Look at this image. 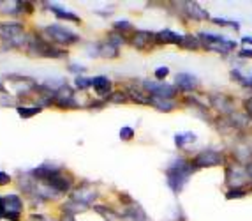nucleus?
<instances>
[{
    "label": "nucleus",
    "mask_w": 252,
    "mask_h": 221,
    "mask_svg": "<svg viewBox=\"0 0 252 221\" xmlns=\"http://www.w3.org/2000/svg\"><path fill=\"white\" fill-rule=\"evenodd\" d=\"M196 170L192 165V161L185 159V157H178L171 165L166 168V179H168V186L173 193H180L184 189V186L187 184L189 177L192 175V172Z\"/></svg>",
    "instance_id": "f257e3e1"
},
{
    "label": "nucleus",
    "mask_w": 252,
    "mask_h": 221,
    "mask_svg": "<svg viewBox=\"0 0 252 221\" xmlns=\"http://www.w3.org/2000/svg\"><path fill=\"white\" fill-rule=\"evenodd\" d=\"M25 51L32 57H44V59H63L67 55L65 50L55 46L50 41H44V39H41L35 34H29Z\"/></svg>",
    "instance_id": "f03ea898"
},
{
    "label": "nucleus",
    "mask_w": 252,
    "mask_h": 221,
    "mask_svg": "<svg viewBox=\"0 0 252 221\" xmlns=\"http://www.w3.org/2000/svg\"><path fill=\"white\" fill-rule=\"evenodd\" d=\"M0 39H4L11 48H25L29 36H25V30H23L21 23L7 22L0 23Z\"/></svg>",
    "instance_id": "7ed1b4c3"
},
{
    "label": "nucleus",
    "mask_w": 252,
    "mask_h": 221,
    "mask_svg": "<svg viewBox=\"0 0 252 221\" xmlns=\"http://www.w3.org/2000/svg\"><path fill=\"white\" fill-rule=\"evenodd\" d=\"M198 39L206 50L217 51V53H222V55H226V53H229V51H233L236 48L235 41H229V39L222 37V36L210 34V32H199Z\"/></svg>",
    "instance_id": "20e7f679"
},
{
    "label": "nucleus",
    "mask_w": 252,
    "mask_h": 221,
    "mask_svg": "<svg viewBox=\"0 0 252 221\" xmlns=\"http://www.w3.org/2000/svg\"><path fill=\"white\" fill-rule=\"evenodd\" d=\"M252 177L249 174V168L245 165H227L226 166V183L231 187H245V184L251 183Z\"/></svg>",
    "instance_id": "39448f33"
},
{
    "label": "nucleus",
    "mask_w": 252,
    "mask_h": 221,
    "mask_svg": "<svg viewBox=\"0 0 252 221\" xmlns=\"http://www.w3.org/2000/svg\"><path fill=\"white\" fill-rule=\"evenodd\" d=\"M194 165V168L196 170H199V168H210V166H220L226 163V159H224V156L220 152H217V150H212V149H206V150H201V152H198L196 156L190 159Z\"/></svg>",
    "instance_id": "423d86ee"
},
{
    "label": "nucleus",
    "mask_w": 252,
    "mask_h": 221,
    "mask_svg": "<svg viewBox=\"0 0 252 221\" xmlns=\"http://www.w3.org/2000/svg\"><path fill=\"white\" fill-rule=\"evenodd\" d=\"M44 32H46L48 37L57 44H74L80 41V37H78L74 32H71L69 29L60 27V25H48L46 29H44Z\"/></svg>",
    "instance_id": "0eeeda50"
},
{
    "label": "nucleus",
    "mask_w": 252,
    "mask_h": 221,
    "mask_svg": "<svg viewBox=\"0 0 252 221\" xmlns=\"http://www.w3.org/2000/svg\"><path fill=\"white\" fill-rule=\"evenodd\" d=\"M53 105L62 108V110H69V108H80V103L74 99V92L69 85L62 83L59 89H55L53 96Z\"/></svg>",
    "instance_id": "6e6552de"
},
{
    "label": "nucleus",
    "mask_w": 252,
    "mask_h": 221,
    "mask_svg": "<svg viewBox=\"0 0 252 221\" xmlns=\"http://www.w3.org/2000/svg\"><path fill=\"white\" fill-rule=\"evenodd\" d=\"M130 43L139 51H150L157 46V36L154 32H148V30H136Z\"/></svg>",
    "instance_id": "1a4fd4ad"
},
{
    "label": "nucleus",
    "mask_w": 252,
    "mask_h": 221,
    "mask_svg": "<svg viewBox=\"0 0 252 221\" xmlns=\"http://www.w3.org/2000/svg\"><path fill=\"white\" fill-rule=\"evenodd\" d=\"M208 101H210L212 108L217 110L219 113H222V117L231 115L235 110V101H233L231 96H226V94H210L208 96Z\"/></svg>",
    "instance_id": "9d476101"
},
{
    "label": "nucleus",
    "mask_w": 252,
    "mask_h": 221,
    "mask_svg": "<svg viewBox=\"0 0 252 221\" xmlns=\"http://www.w3.org/2000/svg\"><path fill=\"white\" fill-rule=\"evenodd\" d=\"M143 87L150 96H159V98H166V99H173L178 92L177 85L157 83V81H145Z\"/></svg>",
    "instance_id": "9b49d317"
},
{
    "label": "nucleus",
    "mask_w": 252,
    "mask_h": 221,
    "mask_svg": "<svg viewBox=\"0 0 252 221\" xmlns=\"http://www.w3.org/2000/svg\"><path fill=\"white\" fill-rule=\"evenodd\" d=\"M4 205H5V220L20 221L21 209H23V200L18 195H5Z\"/></svg>",
    "instance_id": "f8f14e48"
},
{
    "label": "nucleus",
    "mask_w": 252,
    "mask_h": 221,
    "mask_svg": "<svg viewBox=\"0 0 252 221\" xmlns=\"http://www.w3.org/2000/svg\"><path fill=\"white\" fill-rule=\"evenodd\" d=\"M97 198V191L95 187L89 183H83L81 186L76 187V191H72V198L74 202H80V204H85V205H90V202Z\"/></svg>",
    "instance_id": "ddd939ff"
},
{
    "label": "nucleus",
    "mask_w": 252,
    "mask_h": 221,
    "mask_svg": "<svg viewBox=\"0 0 252 221\" xmlns=\"http://www.w3.org/2000/svg\"><path fill=\"white\" fill-rule=\"evenodd\" d=\"M175 81H177V89L178 90H194L199 87V80L194 74H190V73H178L177 78H175Z\"/></svg>",
    "instance_id": "4468645a"
},
{
    "label": "nucleus",
    "mask_w": 252,
    "mask_h": 221,
    "mask_svg": "<svg viewBox=\"0 0 252 221\" xmlns=\"http://www.w3.org/2000/svg\"><path fill=\"white\" fill-rule=\"evenodd\" d=\"M184 7V13L190 18V20H196V22H201V20H208V13L198 4V2H184L180 4Z\"/></svg>",
    "instance_id": "2eb2a0df"
},
{
    "label": "nucleus",
    "mask_w": 252,
    "mask_h": 221,
    "mask_svg": "<svg viewBox=\"0 0 252 221\" xmlns=\"http://www.w3.org/2000/svg\"><path fill=\"white\" fill-rule=\"evenodd\" d=\"M92 87L99 98H109L111 96V89H113V83L106 76H95L92 78Z\"/></svg>",
    "instance_id": "dca6fc26"
},
{
    "label": "nucleus",
    "mask_w": 252,
    "mask_h": 221,
    "mask_svg": "<svg viewBox=\"0 0 252 221\" xmlns=\"http://www.w3.org/2000/svg\"><path fill=\"white\" fill-rule=\"evenodd\" d=\"M127 96L138 105H150V94L145 90L143 83L141 85H130L127 89Z\"/></svg>",
    "instance_id": "f3484780"
},
{
    "label": "nucleus",
    "mask_w": 252,
    "mask_h": 221,
    "mask_svg": "<svg viewBox=\"0 0 252 221\" xmlns=\"http://www.w3.org/2000/svg\"><path fill=\"white\" fill-rule=\"evenodd\" d=\"M156 36H157V44H177V46H180L182 41H184V36L177 34V32H173L169 29L160 30Z\"/></svg>",
    "instance_id": "a211bd4d"
},
{
    "label": "nucleus",
    "mask_w": 252,
    "mask_h": 221,
    "mask_svg": "<svg viewBox=\"0 0 252 221\" xmlns=\"http://www.w3.org/2000/svg\"><path fill=\"white\" fill-rule=\"evenodd\" d=\"M23 2L16 0H0V14H21Z\"/></svg>",
    "instance_id": "6ab92c4d"
},
{
    "label": "nucleus",
    "mask_w": 252,
    "mask_h": 221,
    "mask_svg": "<svg viewBox=\"0 0 252 221\" xmlns=\"http://www.w3.org/2000/svg\"><path fill=\"white\" fill-rule=\"evenodd\" d=\"M150 105L154 108H157L159 111H171L177 108V103L173 99L159 98V96H150Z\"/></svg>",
    "instance_id": "aec40b11"
},
{
    "label": "nucleus",
    "mask_w": 252,
    "mask_h": 221,
    "mask_svg": "<svg viewBox=\"0 0 252 221\" xmlns=\"http://www.w3.org/2000/svg\"><path fill=\"white\" fill-rule=\"evenodd\" d=\"M95 51H97V57H109V59H117V57H118V46L111 44L109 41L97 44Z\"/></svg>",
    "instance_id": "412c9836"
},
{
    "label": "nucleus",
    "mask_w": 252,
    "mask_h": 221,
    "mask_svg": "<svg viewBox=\"0 0 252 221\" xmlns=\"http://www.w3.org/2000/svg\"><path fill=\"white\" fill-rule=\"evenodd\" d=\"M48 9H51V13L55 14L57 18H62V20H69V22H76V23H80V16H76V14H72L71 11H65V9L59 7V5H55V4H44Z\"/></svg>",
    "instance_id": "4be33fe9"
},
{
    "label": "nucleus",
    "mask_w": 252,
    "mask_h": 221,
    "mask_svg": "<svg viewBox=\"0 0 252 221\" xmlns=\"http://www.w3.org/2000/svg\"><path fill=\"white\" fill-rule=\"evenodd\" d=\"M185 105L187 107L192 108V111H198V113H201V119H208V110H206V107L203 105L199 99L192 98V96H189V98H185Z\"/></svg>",
    "instance_id": "5701e85b"
},
{
    "label": "nucleus",
    "mask_w": 252,
    "mask_h": 221,
    "mask_svg": "<svg viewBox=\"0 0 252 221\" xmlns=\"http://www.w3.org/2000/svg\"><path fill=\"white\" fill-rule=\"evenodd\" d=\"M198 136L194 135V133L187 131V133H180V135H175V145H177L178 149H184L185 145L189 144H194Z\"/></svg>",
    "instance_id": "b1692460"
},
{
    "label": "nucleus",
    "mask_w": 252,
    "mask_h": 221,
    "mask_svg": "<svg viewBox=\"0 0 252 221\" xmlns=\"http://www.w3.org/2000/svg\"><path fill=\"white\" fill-rule=\"evenodd\" d=\"M199 46H201V41L198 39V36H190V34L184 36V41H182V44H180V48L189 50V51L199 50Z\"/></svg>",
    "instance_id": "393cba45"
},
{
    "label": "nucleus",
    "mask_w": 252,
    "mask_h": 221,
    "mask_svg": "<svg viewBox=\"0 0 252 221\" xmlns=\"http://www.w3.org/2000/svg\"><path fill=\"white\" fill-rule=\"evenodd\" d=\"M229 76H231V80H235L236 83H240L242 87H245V89L252 90V76H244L242 73L238 71V69H233L231 73H229Z\"/></svg>",
    "instance_id": "a878e982"
},
{
    "label": "nucleus",
    "mask_w": 252,
    "mask_h": 221,
    "mask_svg": "<svg viewBox=\"0 0 252 221\" xmlns=\"http://www.w3.org/2000/svg\"><path fill=\"white\" fill-rule=\"evenodd\" d=\"M16 111L21 119H30V117H34L41 111V107H18Z\"/></svg>",
    "instance_id": "bb28decb"
},
{
    "label": "nucleus",
    "mask_w": 252,
    "mask_h": 221,
    "mask_svg": "<svg viewBox=\"0 0 252 221\" xmlns=\"http://www.w3.org/2000/svg\"><path fill=\"white\" fill-rule=\"evenodd\" d=\"M247 195V189L245 187H231L229 191L226 193V198L227 200H235V198H244Z\"/></svg>",
    "instance_id": "cd10ccee"
},
{
    "label": "nucleus",
    "mask_w": 252,
    "mask_h": 221,
    "mask_svg": "<svg viewBox=\"0 0 252 221\" xmlns=\"http://www.w3.org/2000/svg\"><path fill=\"white\" fill-rule=\"evenodd\" d=\"M212 22H214L215 25L229 27V29H235V30H238V29H240V23H238V22H231V20H224V18H212Z\"/></svg>",
    "instance_id": "c85d7f7f"
},
{
    "label": "nucleus",
    "mask_w": 252,
    "mask_h": 221,
    "mask_svg": "<svg viewBox=\"0 0 252 221\" xmlns=\"http://www.w3.org/2000/svg\"><path fill=\"white\" fill-rule=\"evenodd\" d=\"M113 29H115V32H118V34H124V32H132V23H129V22H115Z\"/></svg>",
    "instance_id": "c756f323"
},
{
    "label": "nucleus",
    "mask_w": 252,
    "mask_h": 221,
    "mask_svg": "<svg viewBox=\"0 0 252 221\" xmlns=\"http://www.w3.org/2000/svg\"><path fill=\"white\" fill-rule=\"evenodd\" d=\"M132 138H134V129L130 128V126H124V128L120 129V140L130 142Z\"/></svg>",
    "instance_id": "7c9ffc66"
},
{
    "label": "nucleus",
    "mask_w": 252,
    "mask_h": 221,
    "mask_svg": "<svg viewBox=\"0 0 252 221\" xmlns=\"http://www.w3.org/2000/svg\"><path fill=\"white\" fill-rule=\"evenodd\" d=\"M127 92H113L111 96L108 98L109 103H115V105H118V103H126L127 101Z\"/></svg>",
    "instance_id": "2f4dec72"
},
{
    "label": "nucleus",
    "mask_w": 252,
    "mask_h": 221,
    "mask_svg": "<svg viewBox=\"0 0 252 221\" xmlns=\"http://www.w3.org/2000/svg\"><path fill=\"white\" fill-rule=\"evenodd\" d=\"M76 89H80V90H85V89H89V87H92V78H83V76H78L76 78Z\"/></svg>",
    "instance_id": "473e14b6"
},
{
    "label": "nucleus",
    "mask_w": 252,
    "mask_h": 221,
    "mask_svg": "<svg viewBox=\"0 0 252 221\" xmlns=\"http://www.w3.org/2000/svg\"><path fill=\"white\" fill-rule=\"evenodd\" d=\"M168 74H169V68H157L156 69V80H159V81H162V80H166L168 78Z\"/></svg>",
    "instance_id": "72a5a7b5"
},
{
    "label": "nucleus",
    "mask_w": 252,
    "mask_h": 221,
    "mask_svg": "<svg viewBox=\"0 0 252 221\" xmlns=\"http://www.w3.org/2000/svg\"><path fill=\"white\" fill-rule=\"evenodd\" d=\"M240 57H242V59H252V48H244V50H240Z\"/></svg>",
    "instance_id": "f704fd0d"
},
{
    "label": "nucleus",
    "mask_w": 252,
    "mask_h": 221,
    "mask_svg": "<svg viewBox=\"0 0 252 221\" xmlns=\"http://www.w3.org/2000/svg\"><path fill=\"white\" fill-rule=\"evenodd\" d=\"M11 183V177H9L5 172H0V186H5V184Z\"/></svg>",
    "instance_id": "c9c22d12"
},
{
    "label": "nucleus",
    "mask_w": 252,
    "mask_h": 221,
    "mask_svg": "<svg viewBox=\"0 0 252 221\" xmlns=\"http://www.w3.org/2000/svg\"><path fill=\"white\" fill-rule=\"evenodd\" d=\"M0 218H5V205H4V196H0Z\"/></svg>",
    "instance_id": "e433bc0d"
},
{
    "label": "nucleus",
    "mask_w": 252,
    "mask_h": 221,
    "mask_svg": "<svg viewBox=\"0 0 252 221\" xmlns=\"http://www.w3.org/2000/svg\"><path fill=\"white\" fill-rule=\"evenodd\" d=\"M60 221H76V220H74V216H72V214L63 213L62 214V220H60Z\"/></svg>",
    "instance_id": "4c0bfd02"
},
{
    "label": "nucleus",
    "mask_w": 252,
    "mask_h": 221,
    "mask_svg": "<svg viewBox=\"0 0 252 221\" xmlns=\"http://www.w3.org/2000/svg\"><path fill=\"white\" fill-rule=\"evenodd\" d=\"M242 43H244V44H252V37H249V36H245V37L242 39Z\"/></svg>",
    "instance_id": "58836bf2"
}]
</instances>
